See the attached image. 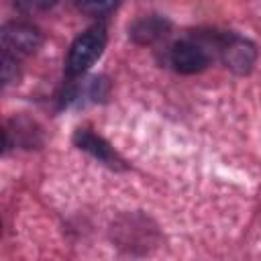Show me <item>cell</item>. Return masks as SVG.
<instances>
[{
    "label": "cell",
    "mask_w": 261,
    "mask_h": 261,
    "mask_svg": "<svg viewBox=\"0 0 261 261\" xmlns=\"http://www.w3.org/2000/svg\"><path fill=\"white\" fill-rule=\"evenodd\" d=\"M104 47H106V31L102 27H92L86 33H82L69 47L67 61H65L67 75L75 77L88 71L94 65V61L102 55Z\"/></svg>",
    "instance_id": "6da1fadb"
},
{
    "label": "cell",
    "mask_w": 261,
    "mask_h": 261,
    "mask_svg": "<svg viewBox=\"0 0 261 261\" xmlns=\"http://www.w3.org/2000/svg\"><path fill=\"white\" fill-rule=\"evenodd\" d=\"M0 37H2L4 53H10L14 57L35 53L43 41L39 29L29 22H8L4 24Z\"/></svg>",
    "instance_id": "7a4b0ae2"
},
{
    "label": "cell",
    "mask_w": 261,
    "mask_h": 261,
    "mask_svg": "<svg viewBox=\"0 0 261 261\" xmlns=\"http://www.w3.org/2000/svg\"><path fill=\"white\" fill-rule=\"evenodd\" d=\"M220 51H222V61L226 63V67H230L237 73L249 71L255 61V47L249 41L239 39V37H226Z\"/></svg>",
    "instance_id": "3957f363"
},
{
    "label": "cell",
    "mask_w": 261,
    "mask_h": 261,
    "mask_svg": "<svg viewBox=\"0 0 261 261\" xmlns=\"http://www.w3.org/2000/svg\"><path fill=\"white\" fill-rule=\"evenodd\" d=\"M171 63L179 73H198L208 65V55L198 45L179 41L171 49Z\"/></svg>",
    "instance_id": "277c9868"
},
{
    "label": "cell",
    "mask_w": 261,
    "mask_h": 261,
    "mask_svg": "<svg viewBox=\"0 0 261 261\" xmlns=\"http://www.w3.org/2000/svg\"><path fill=\"white\" fill-rule=\"evenodd\" d=\"M73 143L82 149V151H86V153H90L92 157H96V159H100L102 163H106V165H110V167H120V159H118V155L112 151V147L104 141V139H100L98 135H94V133H90V130H86V128H77L75 133H73Z\"/></svg>",
    "instance_id": "5b68a950"
},
{
    "label": "cell",
    "mask_w": 261,
    "mask_h": 261,
    "mask_svg": "<svg viewBox=\"0 0 261 261\" xmlns=\"http://www.w3.org/2000/svg\"><path fill=\"white\" fill-rule=\"evenodd\" d=\"M169 31V22L159 18V16H147V18H141L133 24L130 29V37L141 43V45H147V43H153L161 37H165Z\"/></svg>",
    "instance_id": "8992f818"
},
{
    "label": "cell",
    "mask_w": 261,
    "mask_h": 261,
    "mask_svg": "<svg viewBox=\"0 0 261 261\" xmlns=\"http://www.w3.org/2000/svg\"><path fill=\"white\" fill-rule=\"evenodd\" d=\"M120 0H75V6L88 16H106L110 14Z\"/></svg>",
    "instance_id": "52a82bcc"
},
{
    "label": "cell",
    "mask_w": 261,
    "mask_h": 261,
    "mask_svg": "<svg viewBox=\"0 0 261 261\" xmlns=\"http://www.w3.org/2000/svg\"><path fill=\"white\" fill-rule=\"evenodd\" d=\"M16 57L10 53L2 55V82L4 84H12L18 80V67H16Z\"/></svg>",
    "instance_id": "ba28073f"
},
{
    "label": "cell",
    "mask_w": 261,
    "mask_h": 261,
    "mask_svg": "<svg viewBox=\"0 0 261 261\" xmlns=\"http://www.w3.org/2000/svg\"><path fill=\"white\" fill-rule=\"evenodd\" d=\"M18 4L22 10L31 12V10H47V8L55 6L57 0H18Z\"/></svg>",
    "instance_id": "9c48e42d"
}]
</instances>
